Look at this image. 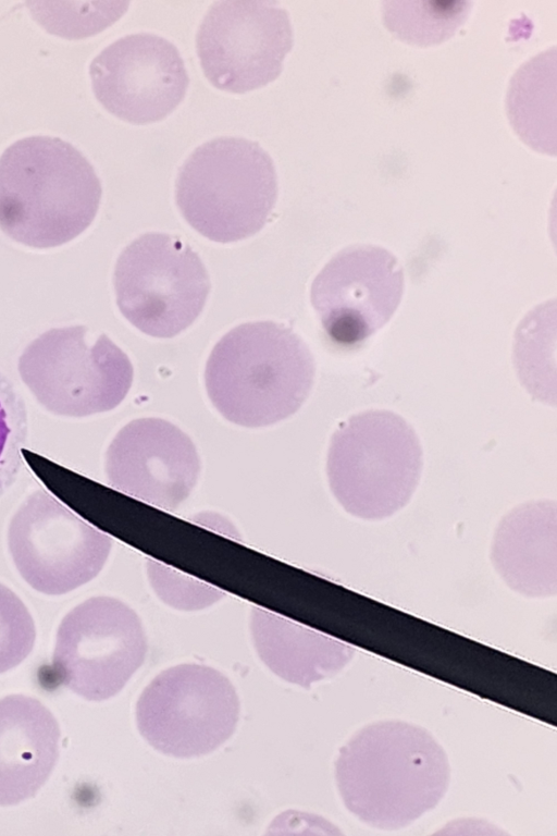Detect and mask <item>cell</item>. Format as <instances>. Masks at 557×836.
I'll use <instances>...</instances> for the list:
<instances>
[{"instance_id":"6da1fadb","label":"cell","mask_w":557,"mask_h":836,"mask_svg":"<svg viewBox=\"0 0 557 836\" xmlns=\"http://www.w3.org/2000/svg\"><path fill=\"white\" fill-rule=\"evenodd\" d=\"M335 782L346 809L379 829L404 828L434 809L447 792L444 748L421 726L385 720L355 733L335 760Z\"/></svg>"},{"instance_id":"7a4b0ae2","label":"cell","mask_w":557,"mask_h":836,"mask_svg":"<svg viewBox=\"0 0 557 836\" xmlns=\"http://www.w3.org/2000/svg\"><path fill=\"white\" fill-rule=\"evenodd\" d=\"M100 180L72 144L52 136H28L0 156V229L34 248L63 245L94 221Z\"/></svg>"},{"instance_id":"3957f363","label":"cell","mask_w":557,"mask_h":836,"mask_svg":"<svg viewBox=\"0 0 557 836\" xmlns=\"http://www.w3.org/2000/svg\"><path fill=\"white\" fill-rule=\"evenodd\" d=\"M306 343L272 321L240 324L214 345L205 370L208 396L228 421L260 428L294 415L313 385Z\"/></svg>"},{"instance_id":"277c9868","label":"cell","mask_w":557,"mask_h":836,"mask_svg":"<svg viewBox=\"0 0 557 836\" xmlns=\"http://www.w3.org/2000/svg\"><path fill=\"white\" fill-rule=\"evenodd\" d=\"M276 198L272 158L258 143L243 137H216L198 146L175 182V200L185 220L218 243L259 232Z\"/></svg>"},{"instance_id":"5b68a950","label":"cell","mask_w":557,"mask_h":836,"mask_svg":"<svg viewBox=\"0 0 557 836\" xmlns=\"http://www.w3.org/2000/svg\"><path fill=\"white\" fill-rule=\"evenodd\" d=\"M422 466V448L412 427L395 413L368 410L345 420L332 435L326 476L347 513L380 520L407 505Z\"/></svg>"},{"instance_id":"8992f818","label":"cell","mask_w":557,"mask_h":836,"mask_svg":"<svg viewBox=\"0 0 557 836\" xmlns=\"http://www.w3.org/2000/svg\"><path fill=\"white\" fill-rule=\"evenodd\" d=\"M18 372L49 411L86 417L115 408L133 382L127 355L106 334L85 325L51 329L29 343Z\"/></svg>"},{"instance_id":"52a82bcc","label":"cell","mask_w":557,"mask_h":836,"mask_svg":"<svg viewBox=\"0 0 557 836\" xmlns=\"http://www.w3.org/2000/svg\"><path fill=\"white\" fill-rule=\"evenodd\" d=\"M116 304L141 332L170 339L202 311L211 287L198 254L182 238L140 235L120 254L113 274Z\"/></svg>"},{"instance_id":"ba28073f","label":"cell","mask_w":557,"mask_h":836,"mask_svg":"<svg viewBox=\"0 0 557 836\" xmlns=\"http://www.w3.org/2000/svg\"><path fill=\"white\" fill-rule=\"evenodd\" d=\"M239 700L230 679L201 664H181L158 674L136 703L143 738L174 758L213 752L234 734Z\"/></svg>"},{"instance_id":"9c48e42d","label":"cell","mask_w":557,"mask_h":836,"mask_svg":"<svg viewBox=\"0 0 557 836\" xmlns=\"http://www.w3.org/2000/svg\"><path fill=\"white\" fill-rule=\"evenodd\" d=\"M147 638L133 608L112 597H92L71 610L55 637V680L91 701L119 693L147 654Z\"/></svg>"},{"instance_id":"30bf717a","label":"cell","mask_w":557,"mask_h":836,"mask_svg":"<svg viewBox=\"0 0 557 836\" xmlns=\"http://www.w3.org/2000/svg\"><path fill=\"white\" fill-rule=\"evenodd\" d=\"M8 544L22 578L41 593L59 595L101 571L112 540L48 492L38 490L12 516Z\"/></svg>"},{"instance_id":"8fae6325","label":"cell","mask_w":557,"mask_h":836,"mask_svg":"<svg viewBox=\"0 0 557 836\" xmlns=\"http://www.w3.org/2000/svg\"><path fill=\"white\" fill-rule=\"evenodd\" d=\"M286 10L271 0L214 2L196 36L206 77L216 88L246 93L274 81L293 47Z\"/></svg>"},{"instance_id":"7c38bea8","label":"cell","mask_w":557,"mask_h":836,"mask_svg":"<svg viewBox=\"0 0 557 836\" xmlns=\"http://www.w3.org/2000/svg\"><path fill=\"white\" fill-rule=\"evenodd\" d=\"M404 293L396 257L374 245H352L333 256L312 282L310 299L334 344H362L394 315Z\"/></svg>"},{"instance_id":"4fadbf2b","label":"cell","mask_w":557,"mask_h":836,"mask_svg":"<svg viewBox=\"0 0 557 836\" xmlns=\"http://www.w3.org/2000/svg\"><path fill=\"white\" fill-rule=\"evenodd\" d=\"M89 75L98 101L134 124L164 119L189 83L175 45L151 33L126 35L107 46L91 61Z\"/></svg>"},{"instance_id":"5bb4252c","label":"cell","mask_w":557,"mask_h":836,"mask_svg":"<svg viewBox=\"0 0 557 836\" xmlns=\"http://www.w3.org/2000/svg\"><path fill=\"white\" fill-rule=\"evenodd\" d=\"M114 489L164 511H175L194 490L200 459L190 438L160 418L125 425L111 441L104 459Z\"/></svg>"},{"instance_id":"9a60e30c","label":"cell","mask_w":557,"mask_h":836,"mask_svg":"<svg viewBox=\"0 0 557 836\" xmlns=\"http://www.w3.org/2000/svg\"><path fill=\"white\" fill-rule=\"evenodd\" d=\"M491 561L505 583L529 598L557 592V506L536 500L509 511L498 522Z\"/></svg>"},{"instance_id":"2e32d148","label":"cell","mask_w":557,"mask_h":836,"mask_svg":"<svg viewBox=\"0 0 557 836\" xmlns=\"http://www.w3.org/2000/svg\"><path fill=\"white\" fill-rule=\"evenodd\" d=\"M59 741V724L41 702L22 694L0 700V806L36 795L58 761Z\"/></svg>"},{"instance_id":"e0dca14e","label":"cell","mask_w":557,"mask_h":836,"mask_svg":"<svg viewBox=\"0 0 557 836\" xmlns=\"http://www.w3.org/2000/svg\"><path fill=\"white\" fill-rule=\"evenodd\" d=\"M250 632L264 665L305 688L341 672L355 654L349 644L259 606L252 607Z\"/></svg>"},{"instance_id":"ac0fdd59","label":"cell","mask_w":557,"mask_h":836,"mask_svg":"<svg viewBox=\"0 0 557 836\" xmlns=\"http://www.w3.org/2000/svg\"><path fill=\"white\" fill-rule=\"evenodd\" d=\"M557 50L552 46L522 63L512 74L506 94L509 122L533 149L557 151Z\"/></svg>"},{"instance_id":"d6986e66","label":"cell","mask_w":557,"mask_h":836,"mask_svg":"<svg viewBox=\"0 0 557 836\" xmlns=\"http://www.w3.org/2000/svg\"><path fill=\"white\" fill-rule=\"evenodd\" d=\"M471 4L467 0H384L381 12L397 38L431 46L450 38L463 25Z\"/></svg>"},{"instance_id":"ffe728a7","label":"cell","mask_w":557,"mask_h":836,"mask_svg":"<svg viewBox=\"0 0 557 836\" xmlns=\"http://www.w3.org/2000/svg\"><path fill=\"white\" fill-rule=\"evenodd\" d=\"M36 629L23 601L0 583V674L17 666L33 650Z\"/></svg>"},{"instance_id":"44dd1931","label":"cell","mask_w":557,"mask_h":836,"mask_svg":"<svg viewBox=\"0 0 557 836\" xmlns=\"http://www.w3.org/2000/svg\"><path fill=\"white\" fill-rule=\"evenodd\" d=\"M24 428V410L11 381L0 371V463L20 439Z\"/></svg>"}]
</instances>
